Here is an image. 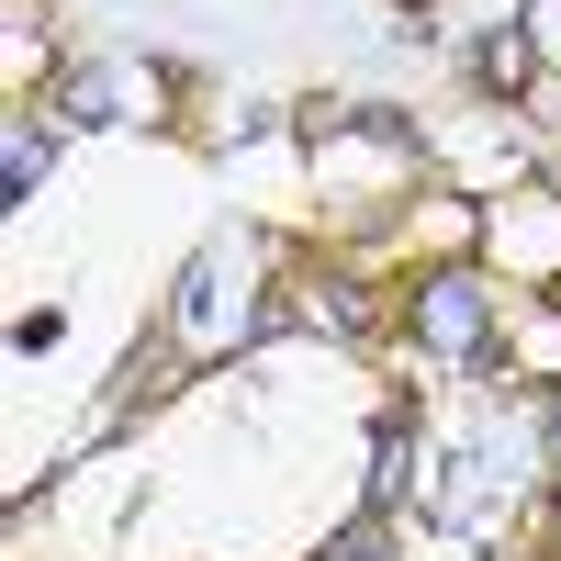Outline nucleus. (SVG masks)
Masks as SVG:
<instances>
[{
	"instance_id": "nucleus-2",
	"label": "nucleus",
	"mask_w": 561,
	"mask_h": 561,
	"mask_svg": "<svg viewBox=\"0 0 561 561\" xmlns=\"http://www.w3.org/2000/svg\"><path fill=\"white\" fill-rule=\"evenodd\" d=\"M550 438H561V404H550Z\"/></svg>"
},
{
	"instance_id": "nucleus-1",
	"label": "nucleus",
	"mask_w": 561,
	"mask_h": 561,
	"mask_svg": "<svg viewBox=\"0 0 561 561\" xmlns=\"http://www.w3.org/2000/svg\"><path fill=\"white\" fill-rule=\"evenodd\" d=\"M415 325H427L438 348H472V337H483V293H472L460 270H438L427 293H415Z\"/></svg>"
}]
</instances>
